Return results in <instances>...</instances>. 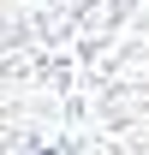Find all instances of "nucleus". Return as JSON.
I'll return each instance as SVG.
<instances>
[{"instance_id": "f257e3e1", "label": "nucleus", "mask_w": 149, "mask_h": 155, "mask_svg": "<svg viewBox=\"0 0 149 155\" xmlns=\"http://www.w3.org/2000/svg\"><path fill=\"white\" fill-rule=\"evenodd\" d=\"M0 149H149V0H0Z\"/></svg>"}]
</instances>
